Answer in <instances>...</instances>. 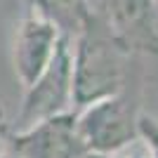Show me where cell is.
<instances>
[{
	"instance_id": "obj_1",
	"label": "cell",
	"mask_w": 158,
	"mask_h": 158,
	"mask_svg": "<svg viewBox=\"0 0 158 158\" xmlns=\"http://www.w3.org/2000/svg\"><path fill=\"white\" fill-rule=\"evenodd\" d=\"M127 59L94 12L90 26L73 38V106L85 109L118 94L127 85Z\"/></svg>"
},
{
	"instance_id": "obj_2",
	"label": "cell",
	"mask_w": 158,
	"mask_h": 158,
	"mask_svg": "<svg viewBox=\"0 0 158 158\" xmlns=\"http://www.w3.org/2000/svg\"><path fill=\"white\" fill-rule=\"evenodd\" d=\"M139 99L125 85L118 94L80 109L76 113V135L85 151L111 156L139 137Z\"/></svg>"
},
{
	"instance_id": "obj_3",
	"label": "cell",
	"mask_w": 158,
	"mask_h": 158,
	"mask_svg": "<svg viewBox=\"0 0 158 158\" xmlns=\"http://www.w3.org/2000/svg\"><path fill=\"white\" fill-rule=\"evenodd\" d=\"M71 104H73V40L61 38L52 61L40 73V78L26 90L17 130H24V127H31L40 120L61 116L69 111Z\"/></svg>"
},
{
	"instance_id": "obj_4",
	"label": "cell",
	"mask_w": 158,
	"mask_h": 158,
	"mask_svg": "<svg viewBox=\"0 0 158 158\" xmlns=\"http://www.w3.org/2000/svg\"><path fill=\"white\" fill-rule=\"evenodd\" d=\"M61 38L64 35L59 33V28L47 17H43L38 10L28 7V12L17 24L12 47L14 73H17V80L21 83L24 90H28L40 78V73L47 69Z\"/></svg>"
},
{
	"instance_id": "obj_5",
	"label": "cell",
	"mask_w": 158,
	"mask_h": 158,
	"mask_svg": "<svg viewBox=\"0 0 158 158\" xmlns=\"http://www.w3.org/2000/svg\"><path fill=\"white\" fill-rule=\"evenodd\" d=\"M5 144L19 158H78L85 151L76 135V113L71 111L24 130L5 132Z\"/></svg>"
},
{
	"instance_id": "obj_6",
	"label": "cell",
	"mask_w": 158,
	"mask_h": 158,
	"mask_svg": "<svg viewBox=\"0 0 158 158\" xmlns=\"http://www.w3.org/2000/svg\"><path fill=\"white\" fill-rule=\"evenodd\" d=\"M97 17L127 54L158 52V38L151 28V0H102Z\"/></svg>"
},
{
	"instance_id": "obj_7",
	"label": "cell",
	"mask_w": 158,
	"mask_h": 158,
	"mask_svg": "<svg viewBox=\"0 0 158 158\" xmlns=\"http://www.w3.org/2000/svg\"><path fill=\"white\" fill-rule=\"evenodd\" d=\"M28 7L47 17L64 38L71 40L78 38L94 17L87 0H28Z\"/></svg>"
},
{
	"instance_id": "obj_8",
	"label": "cell",
	"mask_w": 158,
	"mask_h": 158,
	"mask_svg": "<svg viewBox=\"0 0 158 158\" xmlns=\"http://www.w3.org/2000/svg\"><path fill=\"white\" fill-rule=\"evenodd\" d=\"M139 137L144 139V144L149 146L151 158H158V120L142 113L139 116Z\"/></svg>"
},
{
	"instance_id": "obj_9",
	"label": "cell",
	"mask_w": 158,
	"mask_h": 158,
	"mask_svg": "<svg viewBox=\"0 0 158 158\" xmlns=\"http://www.w3.org/2000/svg\"><path fill=\"white\" fill-rule=\"evenodd\" d=\"M109 158H151V153H149V146L144 144V139L137 137V139H132L130 144H125L123 149L113 151Z\"/></svg>"
},
{
	"instance_id": "obj_10",
	"label": "cell",
	"mask_w": 158,
	"mask_h": 158,
	"mask_svg": "<svg viewBox=\"0 0 158 158\" xmlns=\"http://www.w3.org/2000/svg\"><path fill=\"white\" fill-rule=\"evenodd\" d=\"M151 28L158 38V0H151Z\"/></svg>"
},
{
	"instance_id": "obj_11",
	"label": "cell",
	"mask_w": 158,
	"mask_h": 158,
	"mask_svg": "<svg viewBox=\"0 0 158 158\" xmlns=\"http://www.w3.org/2000/svg\"><path fill=\"white\" fill-rule=\"evenodd\" d=\"M0 158H19V156H14V153H5V156H0Z\"/></svg>"
},
{
	"instance_id": "obj_12",
	"label": "cell",
	"mask_w": 158,
	"mask_h": 158,
	"mask_svg": "<svg viewBox=\"0 0 158 158\" xmlns=\"http://www.w3.org/2000/svg\"><path fill=\"white\" fill-rule=\"evenodd\" d=\"M0 132H5L2 130V111H0Z\"/></svg>"
}]
</instances>
